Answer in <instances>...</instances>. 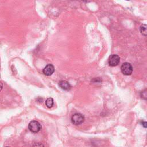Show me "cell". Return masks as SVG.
<instances>
[{
	"label": "cell",
	"instance_id": "1",
	"mask_svg": "<svg viewBox=\"0 0 147 147\" xmlns=\"http://www.w3.org/2000/svg\"><path fill=\"white\" fill-rule=\"evenodd\" d=\"M28 128L32 133H37L41 129V125L38 121L33 120L29 122Z\"/></svg>",
	"mask_w": 147,
	"mask_h": 147
},
{
	"label": "cell",
	"instance_id": "2",
	"mask_svg": "<svg viewBox=\"0 0 147 147\" xmlns=\"http://www.w3.org/2000/svg\"><path fill=\"white\" fill-rule=\"evenodd\" d=\"M84 117L80 113H76L72 115L71 117L72 123L75 125L82 124L84 121Z\"/></svg>",
	"mask_w": 147,
	"mask_h": 147
},
{
	"label": "cell",
	"instance_id": "3",
	"mask_svg": "<svg viewBox=\"0 0 147 147\" xmlns=\"http://www.w3.org/2000/svg\"><path fill=\"white\" fill-rule=\"evenodd\" d=\"M121 70L123 75H130L133 72V67L130 63L125 62L122 64Z\"/></svg>",
	"mask_w": 147,
	"mask_h": 147
},
{
	"label": "cell",
	"instance_id": "4",
	"mask_svg": "<svg viewBox=\"0 0 147 147\" xmlns=\"http://www.w3.org/2000/svg\"><path fill=\"white\" fill-rule=\"evenodd\" d=\"M109 64L110 66L114 67L117 66L120 62V57L117 55H111L109 58Z\"/></svg>",
	"mask_w": 147,
	"mask_h": 147
},
{
	"label": "cell",
	"instance_id": "5",
	"mask_svg": "<svg viewBox=\"0 0 147 147\" xmlns=\"http://www.w3.org/2000/svg\"><path fill=\"white\" fill-rule=\"evenodd\" d=\"M55 72V68L52 64H49L47 65L42 70L43 74L46 76L52 75Z\"/></svg>",
	"mask_w": 147,
	"mask_h": 147
},
{
	"label": "cell",
	"instance_id": "6",
	"mask_svg": "<svg viewBox=\"0 0 147 147\" xmlns=\"http://www.w3.org/2000/svg\"><path fill=\"white\" fill-rule=\"evenodd\" d=\"M59 85L60 87L64 90H69L71 88L70 84L65 80H60L59 83Z\"/></svg>",
	"mask_w": 147,
	"mask_h": 147
},
{
	"label": "cell",
	"instance_id": "7",
	"mask_svg": "<svg viewBox=\"0 0 147 147\" xmlns=\"http://www.w3.org/2000/svg\"><path fill=\"white\" fill-rule=\"evenodd\" d=\"M140 31L141 32V33L144 36H146L147 34V31H146V24H142L140 26Z\"/></svg>",
	"mask_w": 147,
	"mask_h": 147
},
{
	"label": "cell",
	"instance_id": "8",
	"mask_svg": "<svg viewBox=\"0 0 147 147\" xmlns=\"http://www.w3.org/2000/svg\"><path fill=\"white\" fill-rule=\"evenodd\" d=\"M53 103H54V102H53V98H48V99L46 100V101H45V105H46L47 107H48V108L52 107L53 106Z\"/></svg>",
	"mask_w": 147,
	"mask_h": 147
},
{
	"label": "cell",
	"instance_id": "9",
	"mask_svg": "<svg viewBox=\"0 0 147 147\" xmlns=\"http://www.w3.org/2000/svg\"><path fill=\"white\" fill-rule=\"evenodd\" d=\"M142 125L144 126V127L145 128L146 127V122H142Z\"/></svg>",
	"mask_w": 147,
	"mask_h": 147
},
{
	"label": "cell",
	"instance_id": "10",
	"mask_svg": "<svg viewBox=\"0 0 147 147\" xmlns=\"http://www.w3.org/2000/svg\"><path fill=\"white\" fill-rule=\"evenodd\" d=\"M2 88H3V84H2V83L1 82H0V91H1Z\"/></svg>",
	"mask_w": 147,
	"mask_h": 147
},
{
	"label": "cell",
	"instance_id": "11",
	"mask_svg": "<svg viewBox=\"0 0 147 147\" xmlns=\"http://www.w3.org/2000/svg\"><path fill=\"white\" fill-rule=\"evenodd\" d=\"M126 1H130V0H126Z\"/></svg>",
	"mask_w": 147,
	"mask_h": 147
}]
</instances>
